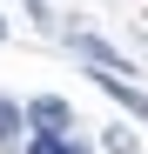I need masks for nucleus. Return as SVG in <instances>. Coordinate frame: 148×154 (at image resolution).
Instances as JSON below:
<instances>
[{"mask_svg":"<svg viewBox=\"0 0 148 154\" xmlns=\"http://www.w3.org/2000/svg\"><path fill=\"white\" fill-rule=\"evenodd\" d=\"M20 114H27V127L47 134V141H67V127H74V107H67L61 94H40V100H27Z\"/></svg>","mask_w":148,"mask_h":154,"instance_id":"obj_1","label":"nucleus"},{"mask_svg":"<svg viewBox=\"0 0 148 154\" xmlns=\"http://www.w3.org/2000/svg\"><path fill=\"white\" fill-rule=\"evenodd\" d=\"M74 54H81V60H94L101 74H114V81H121V74H135V67L121 60V54H114L108 40H94V34H81V40H74Z\"/></svg>","mask_w":148,"mask_h":154,"instance_id":"obj_2","label":"nucleus"},{"mask_svg":"<svg viewBox=\"0 0 148 154\" xmlns=\"http://www.w3.org/2000/svg\"><path fill=\"white\" fill-rule=\"evenodd\" d=\"M94 81H101V87H108V94H114V100H121V107H128L135 121H148V94H141V87H128V81H114V74H94Z\"/></svg>","mask_w":148,"mask_h":154,"instance_id":"obj_3","label":"nucleus"},{"mask_svg":"<svg viewBox=\"0 0 148 154\" xmlns=\"http://www.w3.org/2000/svg\"><path fill=\"white\" fill-rule=\"evenodd\" d=\"M20 127H27L20 100H7V94H0V147H14V141H20Z\"/></svg>","mask_w":148,"mask_h":154,"instance_id":"obj_4","label":"nucleus"},{"mask_svg":"<svg viewBox=\"0 0 148 154\" xmlns=\"http://www.w3.org/2000/svg\"><path fill=\"white\" fill-rule=\"evenodd\" d=\"M61 147H67V141H47V134H34V141H27V154H61Z\"/></svg>","mask_w":148,"mask_h":154,"instance_id":"obj_5","label":"nucleus"},{"mask_svg":"<svg viewBox=\"0 0 148 154\" xmlns=\"http://www.w3.org/2000/svg\"><path fill=\"white\" fill-rule=\"evenodd\" d=\"M61 154H88V147H74V141H67V147H61Z\"/></svg>","mask_w":148,"mask_h":154,"instance_id":"obj_6","label":"nucleus"},{"mask_svg":"<svg viewBox=\"0 0 148 154\" xmlns=\"http://www.w3.org/2000/svg\"><path fill=\"white\" fill-rule=\"evenodd\" d=\"M0 40H7V20H0Z\"/></svg>","mask_w":148,"mask_h":154,"instance_id":"obj_7","label":"nucleus"}]
</instances>
